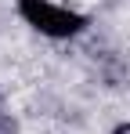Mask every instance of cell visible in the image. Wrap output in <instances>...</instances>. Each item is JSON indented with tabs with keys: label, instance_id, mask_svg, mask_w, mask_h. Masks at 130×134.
<instances>
[{
	"label": "cell",
	"instance_id": "1",
	"mask_svg": "<svg viewBox=\"0 0 130 134\" xmlns=\"http://www.w3.org/2000/svg\"><path fill=\"white\" fill-rule=\"evenodd\" d=\"M15 15H18L22 25H29L36 36L54 40V44L83 36L87 25H90V18H87L83 11L69 7L62 0H15Z\"/></svg>",
	"mask_w": 130,
	"mask_h": 134
}]
</instances>
